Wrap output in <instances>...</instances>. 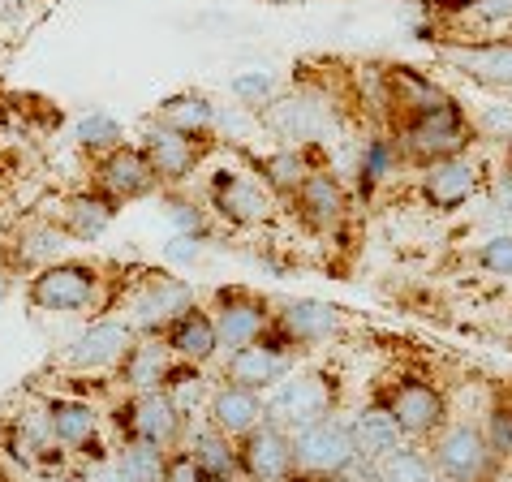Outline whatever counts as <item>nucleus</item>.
<instances>
[{
  "mask_svg": "<svg viewBox=\"0 0 512 482\" xmlns=\"http://www.w3.org/2000/svg\"><path fill=\"white\" fill-rule=\"evenodd\" d=\"M26 302L48 315H91L104 306V272L82 259H52L26 280Z\"/></svg>",
  "mask_w": 512,
  "mask_h": 482,
  "instance_id": "1",
  "label": "nucleus"
},
{
  "mask_svg": "<svg viewBox=\"0 0 512 482\" xmlns=\"http://www.w3.org/2000/svg\"><path fill=\"white\" fill-rule=\"evenodd\" d=\"M117 427L125 439L173 448L186 435V418L177 414V405L164 396V388H151V392H130V401L117 405Z\"/></svg>",
  "mask_w": 512,
  "mask_h": 482,
  "instance_id": "2",
  "label": "nucleus"
},
{
  "mask_svg": "<svg viewBox=\"0 0 512 482\" xmlns=\"http://www.w3.org/2000/svg\"><path fill=\"white\" fill-rule=\"evenodd\" d=\"M130 345H134L130 319H95L65 345L61 366H69V371H78V375L117 371V362L125 358Z\"/></svg>",
  "mask_w": 512,
  "mask_h": 482,
  "instance_id": "3",
  "label": "nucleus"
},
{
  "mask_svg": "<svg viewBox=\"0 0 512 482\" xmlns=\"http://www.w3.org/2000/svg\"><path fill=\"white\" fill-rule=\"evenodd\" d=\"M327 405H332V392L319 375H284L280 384H272V396L263 401V418L276 422L284 431H302L310 422L327 418Z\"/></svg>",
  "mask_w": 512,
  "mask_h": 482,
  "instance_id": "4",
  "label": "nucleus"
},
{
  "mask_svg": "<svg viewBox=\"0 0 512 482\" xmlns=\"http://www.w3.org/2000/svg\"><path fill=\"white\" fill-rule=\"evenodd\" d=\"M95 190L112 198V203H134V198H147L160 190V177H155L147 151L121 143L104 155H95Z\"/></svg>",
  "mask_w": 512,
  "mask_h": 482,
  "instance_id": "5",
  "label": "nucleus"
},
{
  "mask_svg": "<svg viewBox=\"0 0 512 482\" xmlns=\"http://www.w3.org/2000/svg\"><path fill=\"white\" fill-rule=\"evenodd\" d=\"M194 302V289L186 285L181 276H151L147 285H142V293L134 297V315H130V328L134 336H160L168 323H173L177 315H186Z\"/></svg>",
  "mask_w": 512,
  "mask_h": 482,
  "instance_id": "6",
  "label": "nucleus"
},
{
  "mask_svg": "<svg viewBox=\"0 0 512 482\" xmlns=\"http://www.w3.org/2000/svg\"><path fill=\"white\" fill-rule=\"evenodd\" d=\"M405 147L418 155V160H448L465 147V121H461V108L439 99L426 112H418L414 125L405 130Z\"/></svg>",
  "mask_w": 512,
  "mask_h": 482,
  "instance_id": "7",
  "label": "nucleus"
},
{
  "mask_svg": "<svg viewBox=\"0 0 512 482\" xmlns=\"http://www.w3.org/2000/svg\"><path fill=\"white\" fill-rule=\"evenodd\" d=\"M289 444H293V465H302L310 474H323V478H332L349 457H358L349 427H340L332 418H319L310 427L293 431Z\"/></svg>",
  "mask_w": 512,
  "mask_h": 482,
  "instance_id": "8",
  "label": "nucleus"
},
{
  "mask_svg": "<svg viewBox=\"0 0 512 482\" xmlns=\"http://www.w3.org/2000/svg\"><path fill=\"white\" fill-rule=\"evenodd\" d=\"M237 470H246L250 482H284L293 474V444L276 422H263L241 435L237 448Z\"/></svg>",
  "mask_w": 512,
  "mask_h": 482,
  "instance_id": "9",
  "label": "nucleus"
},
{
  "mask_svg": "<svg viewBox=\"0 0 512 482\" xmlns=\"http://www.w3.org/2000/svg\"><path fill=\"white\" fill-rule=\"evenodd\" d=\"M142 151H147L160 186H181V181H190L194 168H198V155H203L198 151V138L168 130V125H160V121L142 134Z\"/></svg>",
  "mask_w": 512,
  "mask_h": 482,
  "instance_id": "10",
  "label": "nucleus"
},
{
  "mask_svg": "<svg viewBox=\"0 0 512 482\" xmlns=\"http://www.w3.org/2000/svg\"><path fill=\"white\" fill-rule=\"evenodd\" d=\"M289 375V353H284V345H272V340H254V345H241L229 353V362H224V379L237 388H272L280 384V379Z\"/></svg>",
  "mask_w": 512,
  "mask_h": 482,
  "instance_id": "11",
  "label": "nucleus"
},
{
  "mask_svg": "<svg viewBox=\"0 0 512 482\" xmlns=\"http://www.w3.org/2000/svg\"><path fill=\"white\" fill-rule=\"evenodd\" d=\"M487 461H491L487 439H482V431L465 427V422L461 427H448L435 444V465L448 482H478L487 474Z\"/></svg>",
  "mask_w": 512,
  "mask_h": 482,
  "instance_id": "12",
  "label": "nucleus"
},
{
  "mask_svg": "<svg viewBox=\"0 0 512 482\" xmlns=\"http://www.w3.org/2000/svg\"><path fill=\"white\" fill-rule=\"evenodd\" d=\"M44 422L56 444L69 452H91L99 439V409L91 401H78V396H48Z\"/></svg>",
  "mask_w": 512,
  "mask_h": 482,
  "instance_id": "13",
  "label": "nucleus"
},
{
  "mask_svg": "<svg viewBox=\"0 0 512 482\" xmlns=\"http://www.w3.org/2000/svg\"><path fill=\"white\" fill-rule=\"evenodd\" d=\"M164 336V345L168 353H173L177 362H194V366H203L211 362L220 353V336H216V319L207 315L203 306H190L186 315H177L168 328L160 332Z\"/></svg>",
  "mask_w": 512,
  "mask_h": 482,
  "instance_id": "14",
  "label": "nucleus"
},
{
  "mask_svg": "<svg viewBox=\"0 0 512 482\" xmlns=\"http://www.w3.org/2000/svg\"><path fill=\"white\" fill-rule=\"evenodd\" d=\"M207 418L211 427L229 439H241L246 431H254L263 422V396L250 392V388H237V384H224L211 392L207 401Z\"/></svg>",
  "mask_w": 512,
  "mask_h": 482,
  "instance_id": "15",
  "label": "nucleus"
},
{
  "mask_svg": "<svg viewBox=\"0 0 512 482\" xmlns=\"http://www.w3.org/2000/svg\"><path fill=\"white\" fill-rule=\"evenodd\" d=\"M216 336H220V349H241V345H254L263 332H267V310L263 302L254 297H241V293H224L220 297V310L216 315Z\"/></svg>",
  "mask_w": 512,
  "mask_h": 482,
  "instance_id": "16",
  "label": "nucleus"
},
{
  "mask_svg": "<svg viewBox=\"0 0 512 482\" xmlns=\"http://www.w3.org/2000/svg\"><path fill=\"white\" fill-rule=\"evenodd\" d=\"M168 366H173V353H168V345L160 336H147V340L134 336V345L125 349V358L117 362V379L130 392H151V388L164 384Z\"/></svg>",
  "mask_w": 512,
  "mask_h": 482,
  "instance_id": "17",
  "label": "nucleus"
},
{
  "mask_svg": "<svg viewBox=\"0 0 512 482\" xmlns=\"http://www.w3.org/2000/svg\"><path fill=\"white\" fill-rule=\"evenodd\" d=\"M112 216H117V203L104 198L99 190H91V194H69L61 203V216H56V224H61V233L69 241H99L108 233Z\"/></svg>",
  "mask_w": 512,
  "mask_h": 482,
  "instance_id": "18",
  "label": "nucleus"
},
{
  "mask_svg": "<svg viewBox=\"0 0 512 482\" xmlns=\"http://www.w3.org/2000/svg\"><path fill=\"white\" fill-rule=\"evenodd\" d=\"M388 414L396 418L401 435H431L439 422H444V401H439L435 388H426V384H418V379H409V384L396 388Z\"/></svg>",
  "mask_w": 512,
  "mask_h": 482,
  "instance_id": "19",
  "label": "nucleus"
},
{
  "mask_svg": "<svg viewBox=\"0 0 512 482\" xmlns=\"http://www.w3.org/2000/svg\"><path fill=\"white\" fill-rule=\"evenodd\" d=\"M478 186V168L461 160V155H448V160H435L431 173H426V198H431V207L439 211H452L461 207L469 194Z\"/></svg>",
  "mask_w": 512,
  "mask_h": 482,
  "instance_id": "20",
  "label": "nucleus"
},
{
  "mask_svg": "<svg viewBox=\"0 0 512 482\" xmlns=\"http://www.w3.org/2000/svg\"><path fill=\"white\" fill-rule=\"evenodd\" d=\"M211 198H216V211L233 224H259L267 216V194L263 186L237 177V173H220L216 186H211Z\"/></svg>",
  "mask_w": 512,
  "mask_h": 482,
  "instance_id": "21",
  "label": "nucleus"
},
{
  "mask_svg": "<svg viewBox=\"0 0 512 482\" xmlns=\"http://www.w3.org/2000/svg\"><path fill=\"white\" fill-rule=\"evenodd\" d=\"M353 452L366 461H383L392 448H401V427H396V418L388 414V409H362L358 418H353Z\"/></svg>",
  "mask_w": 512,
  "mask_h": 482,
  "instance_id": "22",
  "label": "nucleus"
},
{
  "mask_svg": "<svg viewBox=\"0 0 512 482\" xmlns=\"http://www.w3.org/2000/svg\"><path fill=\"white\" fill-rule=\"evenodd\" d=\"M160 125H168V130H177L186 138H203L220 125V112L207 95H173L160 108Z\"/></svg>",
  "mask_w": 512,
  "mask_h": 482,
  "instance_id": "23",
  "label": "nucleus"
},
{
  "mask_svg": "<svg viewBox=\"0 0 512 482\" xmlns=\"http://www.w3.org/2000/svg\"><path fill=\"white\" fill-rule=\"evenodd\" d=\"M340 328V310L327 302H289L284 306V336L289 340H332V332Z\"/></svg>",
  "mask_w": 512,
  "mask_h": 482,
  "instance_id": "24",
  "label": "nucleus"
},
{
  "mask_svg": "<svg viewBox=\"0 0 512 482\" xmlns=\"http://www.w3.org/2000/svg\"><path fill=\"white\" fill-rule=\"evenodd\" d=\"M69 246V237L61 233L56 220H31L13 246V263L18 267H44L52 259H61V250Z\"/></svg>",
  "mask_w": 512,
  "mask_h": 482,
  "instance_id": "25",
  "label": "nucleus"
},
{
  "mask_svg": "<svg viewBox=\"0 0 512 482\" xmlns=\"http://www.w3.org/2000/svg\"><path fill=\"white\" fill-rule=\"evenodd\" d=\"M267 125H272L284 143H306V138H315L323 130V117H319L315 104H306V99H272Z\"/></svg>",
  "mask_w": 512,
  "mask_h": 482,
  "instance_id": "26",
  "label": "nucleus"
},
{
  "mask_svg": "<svg viewBox=\"0 0 512 482\" xmlns=\"http://www.w3.org/2000/svg\"><path fill=\"white\" fill-rule=\"evenodd\" d=\"M186 452H190L194 465H198V470H203L207 478H233V474H237V448H233V439L220 435L216 427L194 431Z\"/></svg>",
  "mask_w": 512,
  "mask_h": 482,
  "instance_id": "27",
  "label": "nucleus"
},
{
  "mask_svg": "<svg viewBox=\"0 0 512 482\" xmlns=\"http://www.w3.org/2000/svg\"><path fill=\"white\" fill-rule=\"evenodd\" d=\"M293 194H297V203H302V216L315 224H332V220H340V211H345V194H340V186L327 173H306Z\"/></svg>",
  "mask_w": 512,
  "mask_h": 482,
  "instance_id": "28",
  "label": "nucleus"
},
{
  "mask_svg": "<svg viewBox=\"0 0 512 482\" xmlns=\"http://www.w3.org/2000/svg\"><path fill=\"white\" fill-rule=\"evenodd\" d=\"M164 396L177 405V414L181 418H194L198 409H203L207 401V379L198 375V366L194 362H173L168 366V375H164Z\"/></svg>",
  "mask_w": 512,
  "mask_h": 482,
  "instance_id": "29",
  "label": "nucleus"
},
{
  "mask_svg": "<svg viewBox=\"0 0 512 482\" xmlns=\"http://www.w3.org/2000/svg\"><path fill=\"white\" fill-rule=\"evenodd\" d=\"M164 465H168V448L142 444V439H125L117 448V470L125 482H164Z\"/></svg>",
  "mask_w": 512,
  "mask_h": 482,
  "instance_id": "30",
  "label": "nucleus"
},
{
  "mask_svg": "<svg viewBox=\"0 0 512 482\" xmlns=\"http://www.w3.org/2000/svg\"><path fill=\"white\" fill-rule=\"evenodd\" d=\"M457 65L465 74H474L495 87H512V48H474V52H457Z\"/></svg>",
  "mask_w": 512,
  "mask_h": 482,
  "instance_id": "31",
  "label": "nucleus"
},
{
  "mask_svg": "<svg viewBox=\"0 0 512 482\" xmlns=\"http://www.w3.org/2000/svg\"><path fill=\"white\" fill-rule=\"evenodd\" d=\"M74 138H78V147H82V151L104 155V151H112V147H121V143H125V130H121V121H117V117H108V112H87V117H78Z\"/></svg>",
  "mask_w": 512,
  "mask_h": 482,
  "instance_id": "32",
  "label": "nucleus"
},
{
  "mask_svg": "<svg viewBox=\"0 0 512 482\" xmlns=\"http://www.w3.org/2000/svg\"><path fill=\"white\" fill-rule=\"evenodd\" d=\"M379 465V482H431V461L414 448H392Z\"/></svg>",
  "mask_w": 512,
  "mask_h": 482,
  "instance_id": "33",
  "label": "nucleus"
},
{
  "mask_svg": "<svg viewBox=\"0 0 512 482\" xmlns=\"http://www.w3.org/2000/svg\"><path fill=\"white\" fill-rule=\"evenodd\" d=\"M302 177H306V160L297 151H276V155L263 160V181L280 194H293L297 186H302Z\"/></svg>",
  "mask_w": 512,
  "mask_h": 482,
  "instance_id": "34",
  "label": "nucleus"
},
{
  "mask_svg": "<svg viewBox=\"0 0 512 482\" xmlns=\"http://www.w3.org/2000/svg\"><path fill=\"white\" fill-rule=\"evenodd\" d=\"M229 91L241 99V104L259 108V104H272V95H276V78L267 74V69H241V74L229 82Z\"/></svg>",
  "mask_w": 512,
  "mask_h": 482,
  "instance_id": "35",
  "label": "nucleus"
},
{
  "mask_svg": "<svg viewBox=\"0 0 512 482\" xmlns=\"http://www.w3.org/2000/svg\"><path fill=\"white\" fill-rule=\"evenodd\" d=\"M478 259L487 272L495 276H512V233H495L482 241V250H478Z\"/></svg>",
  "mask_w": 512,
  "mask_h": 482,
  "instance_id": "36",
  "label": "nucleus"
},
{
  "mask_svg": "<svg viewBox=\"0 0 512 482\" xmlns=\"http://www.w3.org/2000/svg\"><path fill=\"white\" fill-rule=\"evenodd\" d=\"M487 448L491 452H500V457H512V409H500V414L491 418V427H487Z\"/></svg>",
  "mask_w": 512,
  "mask_h": 482,
  "instance_id": "37",
  "label": "nucleus"
},
{
  "mask_svg": "<svg viewBox=\"0 0 512 482\" xmlns=\"http://www.w3.org/2000/svg\"><path fill=\"white\" fill-rule=\"evenodd\" d=\"M168 220L177 224V237H203V211L194 203H173L168 207Z\"/></svg>",
  "mask_w": 512,
  "mask_h": 482,
  "instance_id": "38",
  "label": "nucleus"
},
{
  "mask_svg": "<svg viewBox=\"0 0 512 482\" xmlns=\"http://www.w3.org/2000/svg\"><path fill=\"white\" fill-rule=\"evenodd\" d=\"M164 482H203V470L194 465L190 452H177V457H168V465H164Z\"/></svg>",
  "mask_w": 512,
  "mask_h": 482,
  "instance_id": "39",
  "label": "nucleus"
},
{
  "mask_svg": "<svg viewBox=\"0 0 512 482\" xmlns=\"http://www.w3.org/2000/svg\"><path fill=\"white\" fill-rule=\"evenodd\" d=\"M469 13L478 22H512V0H474Z\"/></svg>",
  "mask_w": 512,
  "mask_h": 482,
  "instance_id": "40",
  "label": "nucleus"
},
{
  "mask_svg": "<svg viewBox=\"0 0 512 482\" xmlns=\"http://www.w3.org/2000/svg\"><path fill=\"white\" fill-rule=\"evenodd\" d=\"M198 254H203L198 237H173V241H168V259H173V263H194Z\"/></svg>",
  "mask_w": 512,
  "mask_h": 482,
  "instance_id": "41",
  "label": "nucleus"
},
{
  "mask_svg": "<svg viewBox=\"0 0 512 482\" xmlns=\"http://www.w3.org/2000/svg\"><path fill=\"white\" fill-rule=\"evenodd\" d=\"M383 168H388V147H383V143H371V151H366V160H362V173L383 177Z\"/></svg>",
  "mask_w": 512,
  "mask_h": 482,
  "instance_id": "42",
  "label": "nucleus"
},
{
  "mask_svg": "<svg viewBox=\"0 0 512 482\" xmlns=\"http://www.w3.org/2000/svg\"><path fill=\"white\" fill-rule=\"evenodd\" d=\"M495 216H500L504 224H512V177L500 181V190H495Z\"/></svg>",
  "mask_w": 512,
  "mask_h": 482,
  "instance_id": "43",
  "label": "nucleus"
},
{
  "mask_svg": "<svg viewBox=\"0 0 512 482\" xmlns=\"http://www.w3.org/2000/svg\"><path fill=\"white\" fill-rule=\"evenodd\" d=\"M482 121L495 125V130H512V112H500V108H487L482 112Z\"/></svg>",
  "mask_w": 512,
  "mask_h": 482,
  "instance_id": "44",
  "label": "nucleus"
},
{
  "mask_svg": "<svg viewBox=\"0 0 512 482\" xmlns=\"http://www.w3.org/2000/svg\"><path fill=\"white\" fill-rule=\"evenodd\" d=\"M26 9V0H0V22H9V18H18V13Z\"/></svg>",
  "mask_w": 512,
  "mask_h": 482,
  "instance_id": "45",
  "label": "nucleus"
},
{
  "mask_svg": "<svg viewBox=\"0 0 512 482\" xmlns=\"http://www.w3.org/2000/svg\"><path fill=\"white\" fill-rule=\"evenodd\" d=\"M91 482H125V474L117 470V465H112V470H99V474H95Z\"/></svg>",
  "mask_w": 512,
  "mask_h": 482,
  "instance_id": "46",
  "label": "nucleus"
},
{
  "mask_svg": "<svg viewBox=\"0 0 512 482\" xmlns=\"http://www.w3.org/2000/svg\"><path fill=\"white\" fill-rule=\"evenodd\" d=\"M203 482H233V478H207V474H203Z\"/></svg>",
  "mask_w": 512,
  "mask_h": 482,
  "instance_id": "47",
  "label": "nucleus"
},
{
  "mask_svg": "<svg viewBox=\"0 0 512 482\" xmlns=\"http://www.w3.org/2000/svg\"><path fill=\"white\" fill-rule=\"evenodd\" d=\"M495 482H512V474H504V478H495Z\"/></svg>",
  "mask_w": 512,
  "mask_h": 482,
  "instance_id": "48",
  "label": "nucleus"
},
{
  "mask_svg": "<svg viewBox=\"0 0 512 482\" xmlns=\"http://www.w3.org/2000/svg\"><path fill=\"white\" fill-rule=\"evenodd\" d=\"M0 297H5V280H0Z\"/></svg>",
  "mask_w": 512,
  "mask_h": 482,
  "instance_id": "49",
  "label": "nucleus"
},
{
  "mask_svg": "<svg viewBox=\"0 0 512 482\" xmlns=\"http://www.w3.org/2000/svg\"><path fill=\"white\" fill-rule=\"evenodd\" d=\"M431 482H435V478H431Z\"/></svg>",
  "mask_w": 512,
  "mask_h": 482,
  "instance_id": "50",
  "label": "nucleus"
},
{
  "mask_svg": "<svg viewBox=\"0 0 512 482\" xmlns=\"http://www.w3.org/2000/svg\"><path fill=\"white\" fill-rule=\"evenodd\" d=\"M508 91H512V87H508Z\"/></svg>",
  "mask_w": 512,
  "mask_h": 482,
  "instance_id": "51",
  "label": "nucleus"
}]
</instances>
